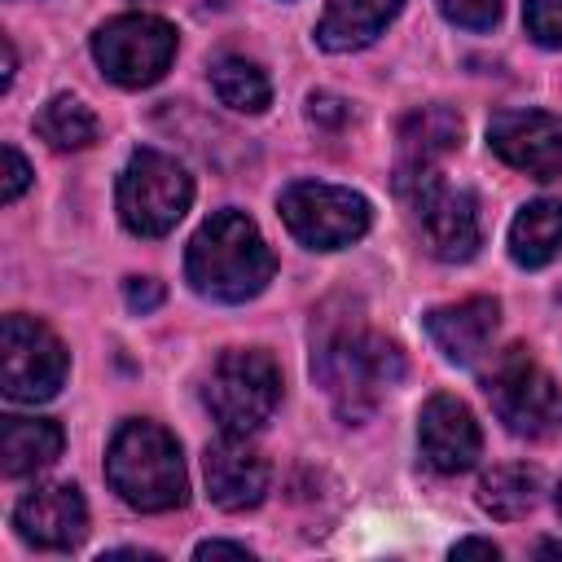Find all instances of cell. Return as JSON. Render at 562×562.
Listing matches in <instances>:
<instances>
[{
    "label": "cell",
    "mask_w": 562,
    "mask_h": 562,
    "mask_svg": "<svg viewBox=\"0 0 562 562\" xmlns=\"http://www.w3.org/2000/svg\"><path fill=\"white\" fill-rule=\"evenodd\" d=\"M272 272H277L272 246L263 241L259 224L233 206L202 220V228L184 250V277L211 303H246L268 290Z\"/></svg>",
    "instance_id": "obj_1"
},
{
    "label": "cell",
    "mask_w": 562,
    "mask_h": 562,
    "mask_svg": "<svg viewBox=\"0 0 562 562\" xmlns=\"http://www.w3.org/2000/svg\"><path fill=\"white\" fill-rule=\"evenodd\" d=\"M312 373L342 422H364L382 404V395L404 378V356L391 338L364 325H338L321 334L312 351Z\"/></svg>",
    "instance_id": "obj_2"
},
{
    "label": "cell",
    "mask_w": 562,
    "mask_h": 562,
    "mask_svg": "<svg viewBox=\"0 0 562 562\" xmlns=\"http://www.w3.org/2000/svg\"><path fill=\"white\" fill-rule=\"evenodd\" d=\"M105 479L119 501L140 514H167L189 501V474L176 435L145 417H132L114 430L105 448Z\"/></svg>",
    "instance_id": "obj_3"
},
{
    "label": "cell",
    "mask_w": 562,
    "mask_h": 562,
    "mask_svg": "<svg viewBox=\"0 0 562 562\" xmlns=\"http://www.w3.org/2000/svg\"><path fill=\"white\" fill-rule=\"evenodd\" d=\"M395 193L404 198L422 246L443 259V263H465L479 255L483 246V215H479V198L470 189L448 184L435 162H400L395 171Z\"/></svg>",
    "instance_id": "obj_4"
},
{
    "label": "cell",
    "mask_w": 562,
    "mask_h": 562,
    "mask_svg": "<svg viewBox=\"0 0 562 562\" xmlns=\"http://www.w3.org/2000/svg\"><path fill=\"white\" fill-rule=\"evenodd\" d=\"M202 400L224 435H255L281 404V369L259 347H233L211 364Z\"/></svg>",
    "instance_id": "obj_5"
},
{
    "label": "cell",
    "mask_w": 562,
    "mask_h": 562,
    "mask_svg": "<svg viewBox=\"0 0 562 562\" xmlns=\"http://www.w3.org/2000/svg\"><path fill=\"white\" fill-rule=\"evenodd\" d=\"M277 211L290 228V237L307 250H342L360 241L373 224V206L364 193L347 184H325V180H294L281 189Z\"/></svg>",
    "instance_id": "obj_6"
},
{
    "label": "cell",
    "mask_w": 562,
    "mask_h": 562,
    "mask_svg": "<svg viewBox=\"0 0 562 562\" xmlns=\"http://www.w3.org/2000/svg\"><path fill=\"white\" fill-rule=\"evenodd\" d=\"M180 35L158 13H119L92 31V61L119 88H149L176 61Z\"/></svg>",
    "instance_id": "obj_7"
},
{
    "label": "cell",
    "mask_w": 562,
    "mask_h": 562,
    "mask_svg": "<svg viewBox=\"0 0 562 562\" xmlns=\"http://www.w3.org/2000/svg\"><path fill=\"white\" fill-rule=\"evenodd\" d=\"M193 202L189 171L162 149H136L119 176V220L136 237H167Z\"/></svg>",
    "instance_id": "obj_8"
},
{
    "label": "cell",
    "mask_w": 562,
    "mask_h": 562,
    "mask_svg": "<svg viewBox=\"0 0 562 562\" xmlns=\"http://www.w3.org/2000/svg\"><path fill=\"white\" fill-rule=\"evenodd\" d=\"M492 413L518 439H549L562 430V386L522 347H509L483 378Z\"/></svg>",
    "instance_id": "obj_9"
},
{
    "label": "cell",
    "mask_w": 562,
    "mask_h": 562,
    "mask_svg": "<svg viewBox=\"0 0 562 562\" xmlns=\"http://www.w3.org/2000/svg\"><path fill=\"white\" fill-rule=\"evenodd\" d=\"M66 347L44 321L22 312H9L0 321V386L13 404L53 400L66 382Z\"/></svg>",
    "instance_id": "obj_10"
},
{
    "label": "cell",
    "mask_w": 562,
    "mask_h": 562,
    "mask_svg": "<svg viewBox=\"0 0 562 562\" xmlns=\"http://www.w3.org/2000/svg\"><path fill=\"white\" fill-rule=\"evenodd\" d=\"M487 149L531 180H562V119L549 110H501L487 123Z\"/></svg>",
    "instance_id": "obj_11"
},
{
    "label": "cell",
    "mask_w": 562,
    "mask_h": 562,
    "mask_svg": "<svg viewBox=\"0 0 562 562\" xmlns=\"http://www.w3.org/2000/svg\"><path fill=\"white\" fill-rule=\"evenodd\" d=\"M13 527L31 549L70 553L88 536V505L75 483H44L18 501Z\"/></svg>",
    "instance_id": "obj_12"
},
{
    "label": "cell",
    "mask_w": 562,
    "mask_h": 562,
    "mask_svg": "<svg viewBox=\"0 0 562 562\" xmlns=\"http://www.w3.org/2000/svg\"><path fill=\"white\" fill-rule=\"evenodd\" d=\"M422 461L439 474H465L483 457V430L457 395H430L417 417Z\"/></svg>",
    "instance_id": "obj_13"
},
{
    "label": "cell",
    "mask_w": 562,
    "mask_h": 562,
    "mask_svg": "<svg viewBox=\"0 0 562 562\" xmlns=\"http://www.w3.org/2000/svg\"><path fill=\"white\" fill-rule=\"evenodd\" d=\"M202 474L211 505L228 514L255 509L268 496V461L250 448V435H220L215 443H206Z\"/></svg>",
    "instance_id": "obj_14"
},
{
    "label": "cell",
    "mask_w": 562,
    "mask_h": 562,
    "mask_svg": "<svg viewBox=\"0 0 562 562\" xmlns=\"http://www.w3.org/2000/svg\"><path fill=\"white\" fill-rule=\"evenodd\" d=\"M496 325H501V303L483 299V294L426 312V334L452 364H474L492 347Z\"/></svg>",
    "instance_id": "obj_15"
},
{
    "label": "cell",
    "mask_w": 562,
    "mask_h": 562,
    "mask_svg": "<svg viewBox=\"0 0 562 562\" xmlns=\"http://www.w3.org/2000/svg\"><path fill=\"white\" fill-rule=\"evenodd\" d=\"M400 9L404 0H329L316 22V44L325 53H356L373 44L395 22Z\"/></svg>",
    "instance_id": "obj_16"
},
{
    "label": "cell",
    "mask_w": 562,
    "mask_h": 562,
    "mask_svg": "<svg viewBox=\"0 0 562 562\" xmlns=\"http://www.w3.org/2000/svg\"><path fill=\"white\" fill-rule=\"evenodd\" d=\"M61 426L48 417H0V470L9 479H26L48 470L61 457Z\"/></svg>",
    "instance_id": "obj_17"
},
{
    "label": "cell",
    "mask_w": 562,
    "mask_h": 562,
    "mask_svg": "<svg viewBox=\"0 0 562 562\" xmlns=\"http://www.w3.org/2000/svg\"><path fill=\"white\" fill-rule=\"evenodd\" d=\"M562 250V202H527L509 224V255L518 268H544Z\"/></svg>",
    "instance_id": "obj_18"
},
{
    "label": "cell",
    "mask_w": 562,
    "mask_h": 562,
    "mask_svg": "<svg viewBox=\"0 0 562 562\" xmlns=\"http://www.w3.org/2000/svg\"><path fill=\"white\" fill-rule=\"evenodd\" d=\"M461 145V119L448 105H422L400 123L404 162H439Z\"/></svg>",
    "instance_id": "obj_19"
},
{
    "label": "cell",
    "mask_w": 562,
    "mask_h": 562,
    "mask_svg": "<svg viewBox=\"0 0 562 562\" xmlns=\"http://www.w3.org/2000/svg\"><path fill=\"white\" fill-rule=\"evenodd\" d=\"M479 505L501 518V522H514V518H527L536 505H540V470L522 465V461H509V465H496L492 474H483L479 483Z\"/></svg>",
    "instance_id": "obj_20"
},
{
    "label": "cell",
    "mask_w": 562,
    "mask_h": 562,
    "mask_svg": "<svg viewBox=\"0 0 562 562\" xmlns=\"http://www.w3.org/2000/svg\"><path fill=\"white\" fill-rule=\"evenodd\" d=\"M35 136L66 154V149H88V145L101 136V123H97V114H92L79 97L57 92V97H48V101L40 105V114H35Z\"/></svg>",
    "instance_id": "obj_21"
},
{
    "label": "cell",
    "mask_w": 562,
    "mask_h": 562,
    "mask_svg": "<svg viewBox=\"0 0 562 562\" xmlns=\"http://www.w3.org/2000/svg\"><path fill=\"white\" fill-rule=\"evenodd\" d=\"M211 88H215L220 105H228V110H237V114H263L268 101H272L268 75H263L250 57H237V53H224V57L211 66Z\"/></svg>",
    "instance_id": "obj_22"
},
{
    "label": "cell",
    "mask_w": 562,
    "mask_h": 562,
    "mask_svg": "<svg viewBox=\"0 0 562 562\" xmlns=\"http://www.w3.org/2000/svg\"><path fill=\"white\" fill-rule=\"evenodd\" d=\"M522 22L540 48H562V0H527Z\"/></svg>",
    "instance_id": "obj_23"
},
{
    "label": "cell",
    "mask_w": 562,
    "mask_h": 562,
    "mask_svg": "<svg viewBox=\"0 0 562 562\" xmlns=\"http://www.w3.org/2000/svg\"><path fill=\"white\" fill-rule=\"evenodd\" d=\"M443 18L465 31H492L501 22V0H439Z\"/></svg>",
    "instance_id": "obj_24"
},
{
    "label": "cell",
    "mask_w": 562,
    "mask_h": 562,
    "mask_svg": "<svg viewBox=\"0 0 562 562\" xmlns=\"http://www.w3.org/2000/svg\"><path fill=\"white\" fill-rule=\"evenodd\" d=\"M0 158H4V184H0V202H18V198L26 193V184H31V167H26V158H22L13 145H4V149H0Z\"/></svg>",
    "instance_id": "obj_25"
},
{
    "label": "cell",
    "mask_w": 562,
    "mask_h": 562,
    "mask_svg": "<svg viewBox=\"0 0 562 562\" xmlns=\"http://www.w3.org/2000/svg\"><path fill=\"white\" fill-rule=\"evenodd\" d=\"M307 119H312V123H325V127H338V123H347V119H351V110H347V101H342V97L312 92V97H307Z\"/></svg>",
    "instance_id": "obj_26"
},
{
    "label": "cell",
    "mask_w": 562,
    "mask_h": 562,
    "mask_svg": "<svg viewBox=\"0 0 562 562\" xmlns=\"http://www.w3.org/2000/svg\"><path fill=\"white\" fill-rule=\"evenodd\" d=\"M123 299H127V307L132 312H154L158 303H162V285L154 281V277H127V285H123Z\"/></svg>",
    "instance_id": "obj_27"
},
{
    "label": "cell",
    "mask_w": 562,
    "mask_h": 562,
    "mask_svg": "<svg viewBox=\"0 0 562 562\" xmlns=\"http://www.w3.org/2000/svg\"><path fill=\"white\" fill-rule=\"evenodd\" d=\"M193 553L198 558H250V549L246 544H233V540H202Z\"/></svg>",
    "instance_id": "obj_28"
},
{
    "label": "cell",
    "mask_w": 562,
    "mask_h": 562,
    "mask_svg": "<svg viewBox=\"0 0 562 562\" xmlns=\"http://www.w3.org/2000/svg\"><path fill=\"white\" fill-rule=\"evenodd\" d=\"M465 553H479V558H496L501 549H496L492 540H474V536H470V540H457V544H452V558H465Z\"/></svg>",
    "instance_id": "obj_29"
},
{
    "label": "cell",
    "mask_w": 562,
    "mask_h": 562,
    "mask_svg": "<svg viewBox=\"0 0 562 562\" xmlns=\"http://www.w3.org/2000/svg\"><path fill=\"white\" fill-rule=\"evenodd\" d=\"M0 57H4V70H0V88H9V83H13V61H18L9 40H0Z\"/></svg>",
    "instance_id": "obj_30"
},
{
    "label": "cell",
    "mask_w": 562,
    "mask_h": 562,
    "mask_svg": "<svg viewBox=\"0 0 562 562\" xmlns=\"http://www.w3.org/2000/svg\"><path fill=\"white\" fill-rule=\"evenodd\" d=\"M558 514H562V483H558Z\"/></svg>",
    "instance_id": "obj_31"
}]
</instances>
